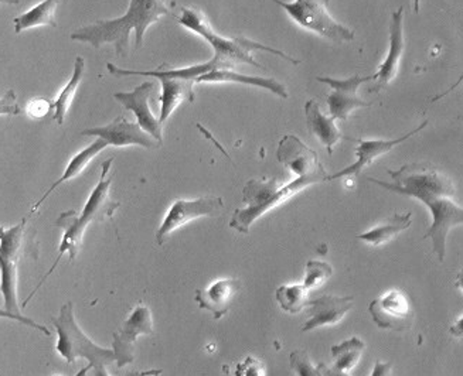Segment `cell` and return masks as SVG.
<instances>
[{
	"label": "cell",
	"instance_id": "cb8c5ba5",
	"mask_svg": "<svg viewBox=\"0 0 463 376\" xmlns=\"http://www.w3.org/2000/svg\"><path fill=\"white\" fill-rule=\"evenodd\" d=\"M412 212L408 214H397L387 222V224L379 225L367 230L364 234L357 235V240L363 242L370 243L373 247H380L384 243L390 242L392 238L404 232L405 230L411 227Z\"/></svg>",
	"mask_w": 463,
	"mask_h": 376
},
{
	"label": "cell",
	"instance_id": "4316f807",
	"mask_svg": "<svg viewBox=\"0 0 463 376\" xmlns=\"http://www.w3.org/2000/svg\"><path fill=\"white\" fill-rule=\"evenodd\" d=\"M364 348V343L359 337H352L343 341L340 344L333 345L330 348V352L335 360V368L349 373L350 371L356 368L357 363L362 360Z\"/></svg>",
	"mask_w": 463,
	"mask_h": 376
},
{
	"label": "cell",
	"instance_id": "d590c367",
	"mask_svg": "<svg viewBox=\"0 0 463 376\" xmlns=\"http://www.w3.org/2000/svg\"><path fill=\"white\" fill-rule=\"evenodd\" d=\"M317 368H319L320 373L323 376H350L349 373L336 370L335 367H327L326 363H319Z\"/></svg>",
	"mask_w": 463,
	"mask_h": 376
},
{
	"label": "cell",
	"instance_id": "5b68a950",
	"mask_svg": "<svg viewBox=\"0 0 463 376\" xmlns=\"http://www.w3.org/2000/svg\"><path fill=\"white\" fill-rule=\"evenodd\" d=\"M317 183H322V180L317 177H299L285 187L278 185L277 177L250 180L242 190V202L245 207L235 210L230 221V228L240 234H250L255 221Z\"/></svg>",
	"mask_w": 463,
	"mask_h": 376
},
{
	"label": "cell",
	"instance_id": "83f0119b",
	"mask_svg": "<svg viewBox=\"0 0 463 376\" xmlns=\"http://www.w3.org/2000/svg\"><path fill=\"white\" fill-rule=\"evenodd\" d=\"M275 298L282 310L289 315H298L307 306V290L302 285L279 286L275 292Z\"/></svg>",
	"mask_w": 463,
	"mask_h": 376
},
{
	"label": "cell",
	"instance_id": "30bf717a",
	"mask_svg": "<svg viewBox=\"0 0 463 376\" xmlns=\"http://www.w3.org/2000/svg\"><path fill=\"white\" fill-rule=\"evenodd\" d=\"M224 207L222 197H202L197 200H176L165 215L164 222L156 230V240L164 245L175 230H180L192 221L209 217Z\"/></svg>",
	"mask_w": 463,
	"mask_h": 376
},
{
	"label": "cell",
	"instance_id": "7a4b0ae2",
	"mask_svg": "<svg viewBox=\"0 0 463 376\" xmlns=\"http://www.w3.org/2000/svg\"><path fill=\"white\" fill-rule=\"evenodd\" d=\"M169 7L159 0H132L127 14L111 20H99L97 24L80 27L71 33L74 42H89L94 49L104 44H114L118 57H125L131 50V32L135 30V49L144 46L146 30L159 22L160 17L169 14Z\"/></svg>",
	"mask_w": 463,
	"mask_h": 376
},
{
	"label": "cell",
	"instance_id": "9a60e30c",
	"mask_svg": "<svg viewBox=\"0 0 463 376\" xmlns=\"http://www.w3.org/2000/svg\"><path fill=\"white\" fill-rule=\"evenodd\" d=\"M155 88H156L155 82L147 81L137 85L131 92H115L114 98L119 104L124 105L125 109L134 112L137 119V124L144 132L162 145L164 129L149 107V98L154 94Z\"/></svg>",
	"mask_w": 463,
	"mask_h": 376
},
{
	"label": "cell",
	"instance_id": "6da1fadb",
	"mask_svg": "<svg viewBox=\"0 0 463 376\" xmlns=\"http://www.w3.org/2000/svg\"><path fill=\"white\" fill-rule=\"evenodd\" d=\"M387 173L394 183L377 179H369V182L397 194L417 198L427 205L432 215V224L424 238L432 240V249L438 260L444 262L448 234L452 228L463 224L462 207L455 202V183L434 165L424 163H410L402 169L387 170Z\"/></svg>",
	"mask_w": 463,
	"mask_h": 376
},
{
	"label": "cell",
	"instance_id": "d6986e66",
	"mask_svg": "<svg viewBox=\"0 0 463 376\" xmlns=\"http://www.w3.org/2000/svg\"><path fill=\"white\" fill-rule=\"evenodd\" d=\"M241 290V283L239 279H220L212 283L204 289H197L194 300L203 310L212 313L214 320H220L229 313L235 296Z\"/></svg>",
	"mask_w": 463,
	"mask_h": 376
},
{
	"label": "cell",
	"instance_id": "4dcf8cb0",
	"mask_svg": "<svg viewBox=\"0 0 463 376\" xmlns=\"http://www.w3.org/2000/svg\"><path fill=\"white\" fill-rule=\"evenodd\" d=\"M234 376H267V370L261 361L247 357L235 367Z\"/></svg>",
	"mask_w": 463,
	"mask_h": 376
},
{
	"label": "cell",
	"instance_id": "d4e9b609",
	"mask_svg": "<svg viewBox=\"0 0 463 376\" xmlns=\"http://www.w3.org/2000/svg\"><path fill=\"white\" fill-rule=\"evenodd\" d=\"M57 4L59 2H56V0H46V2H42V4L34 6L33 9H30L29 12L22 14V16L16 17L14 20V33L20 34L24 30L40 26L56 27Z\"/></svg>",
	"mask_w": 463,
	"mask_h": 376
},
{
	"label": "cell",
	"instance_id": "484cf974",
	"mask_svg": "<svg viewBox=\"0 0 463 376\" xmlns=\"http://www.w3.org/2000/svg\"><path fill=\"white\" fill-rule=\"evenodd\" d=\"M84 75L85 60L82 57H77L71 79L67 82L64 89L60 92L56 101L52 102V108H54V117H52V119L56 120L57 124H64L67 112H69L70 107H71L72 101H74L75 94H77V89H79L80 84L84 80Z\"/></svg>",
	"mask_w": 463,
	"mask_h": 376
},
{
	"label": "cell",
	"instance_id": "9c48e42d",
	"mask_svg": "<svg viewBox=\"0 0 463 376\" xmlns=\"http://www.w3.org/2000/svg\"><path fill=\"white\" fill-rule=\"evenodd\" d=\"M154 334V317L150 308L137 305L119 330L115 331L112 351L118 367L124 368L135 361V344L141 335Z\"/></svg>",
	"mask_w": 463,
	"mask_h": 376
},
{
	"label": "cell",
	"instance_id": "ac0fdd59",
	"mask_svg": "<svg viewBox=\"0 0 463 376\" xmlns=\"http://www.w3.org/2000/svg\"><path fill=\"white\" fill-rule=\"evenodd\" d=\"M404 50V7L402 6L392 14V24H390L389 54L385 57L384 62L380 65L379 71L375 72L377 79H375L374 87L370 88V91L380 92L395 79Z\"/></svg>",
	"mask_w": 463,
	"mask_h": 376
},
{
	"label": "cell",
	"instance_id": "8d00e7d4",
	"mask_svg": "<svg viewBox=\"0 0 463 376\" xmlns=\"http://www.w3.org/2000/svg\"><path fill=\"white\" fill-rule=\"evenodd\" d=\"M162 370H149V371H132V372L125 373L124 376H159L162 375Z\"/></svg>",
	"mask_w": 463,
	"mask_h": 376
},
{
	"label": "cell",
	"instance_id": "8992f818",
	"mask_svg": "<svg viewBox=\"0 0 463 376\" xmlns=\"http://www.w3.org/2000/svg\"><path fill=\"white\" fill-rule=\"evenodd\" d=\"M27 253L39 255L34 232L27 228V218L14 227H0V292L5 298V310L14 315L20 313L17 283H19V262Z\"/></svg>",
	"mask_w": 463,
	"mask_h": 376
},
{
	"label": "cell",
	"instance_id": "5bb4252c",
	"mask_svg": "<svg viewBox=\"0 0 463 376\" xmlns=\"http://www.w3.org/2000/svg\"><path fill=\"white\" fill-rule=\"evenodd\" d=\"M81 135L105 140L108 146H141L145 149H156L162 146L154 137L144 132L139 125L129 122L125 117H117L111 124L105 127L82 130Z\"/></svg>",
	"mask_w": 463,
	"mask_h": 376
},
{
	"label": "cell",
	"instance_id": "f546056e",
	"mask_svg": "<svg viewBox=\"0 0 463 376\" xmlns=\"http://www.w3.org/2000/svg\"><path fill=\"white\" fill-rule=\"evenodd\" d=\"M290 368L298 376H323L319 368L315 367L307 351L298 350L290 353Z\"/></svg>",
	"mask_w": 463,
	"mask_h": 376
},
{
	"label": "cell",
	"instance_id": "603a6c76",
	"mask_svg": "<svg viewBox=\"0 0 463 376\" xmlns=\"http://www.w3.org/2000/svg\"><path fill=\"white\" fill-rule=\"evenodd\" d=\"M107 146L108 143L105 142V140L97 139L95 142H92L90 146H87L85 149H82L81 152L77 153V155L70 160L66 172L62 173L61 177H60V179L57 180V182L54 183L49 190H47L46 194L43 195L39 202L33 205L30 214H34V212L39 210L40 205L46 202L47 198L50 197V194H52L57 187H60L62 183L70 182V180L79 177V175L81 174L82 170L91 163V160L94 159L95 156H99V153H101Z\"/></svg>",
	"mask_w": 463,
	"mask_h": 376
},
{
	"label": "cell",
	"instance_id": "3957f363",
	"mask_svg": "<svg viewBox=\"0 0 463 376\" xmlns=\"http://www.w3.org/2000/svg\"><path fill=\"white\" fill-rule=\"evenodd\" d=\"M114 159L107 160L104 162L101 167V179H99V184L95 185L92 190L91 195H90L89 202H85L84 210L81 212H61L57 218L56 227L62 230L61 243L59 248V257L52 263V267L50 268L49 272L44 275L36 289L30 293L29 297L24 302V307L29 305L30 300L36 295L37 290L44 285L47 279H49L52 273L57 269L60 265V260L62 259L64 255H69L70 262L77 258L80 249L82 247V237H84L85 230L92 222H102L107 218H111L115 214L118 208L121 207V204L118 202H114L109 197V188H111L112 177L111 165Z\"/></svg>",
	"mask_w": 463,
	"mask_h": 376
},
{
	"label": "cell",
	"instance_id": "1f68e13d",
	"mask_svg": "<svg viewBox=\"0 0 463 376\" xmlns=\"http://www.w3.org/2000/svg\"><path fill=\"white\" fill-rule=\"evenodd\" d=\"M20 114V107L17 104V95L14 89L7 91L0 98V117H16Z\"/></svg>",
	"mask_w": 463,
	"mask_h": 376
},
{
	"label": "cell",
	"instance_id": "8fae6325",
	"mask_svg": "<svg viewBox=\"0 0 463 376\" xmlns=\"http://www.w3.org/2000/svg\"><path fill=\"white\" fill-rule=\"evenodd\" d=\"M373 322L383 330L405 331L411 328L415 312L410 298L402 290L392 289L374 298L369 306Z\"/></svg>",
	"mask_w": 463,
	"mask_h": 376
},
{
	"label": "cell",
	"instance_id": "e575fe53",
	"mask_svg": "<svg viewBox=\"0 0 463 376\" xmlns=\"http://www.w3.org/2000/svg\"><path fill=\"white\" fill-rule=\"evenodd\" d=\"M370 376H394L392 363L377 361V362L374 363V368H373V372Z\"/></svg>",
	"mask_w": 463,
	"mask_h": 376
},
{
	"label": "cell",
	"instance_id": "2e32d148",
	"mask_svg": "<svg viewBox=\"0 0 463 376\" xmlns=\"http://www.w3.org/2000/svg\"><path fill=\"white\" fill-rule=\"evenodd\" d=\"M354 298L339 297V296L323 295L307 302V320L302 331L317 330V328L335 325L342 322L345 315L352 310Z\"/></svg>",
	"mask_w": 463,
	"mask_h": 376
},
{
	"label": "cell",
	"instance_id": "d6a6232c",
	"mask_svg": "<svg viewBox=\"0 0 463 376\" xmlns=\"http://www.w3.org/2000/svg\"><path fill=\"white\" fill-rule=\"evenodd\" d=\"M52 109H54V108H52V102L47 101L44 98H36V99L27 104L26 112L27 115H29L30 118H33V119H42V118L49 115Z\"/></svg>",
	"mask_w": 463,
	"mask_h": 376
},
{
	"label": "cell",
	"instance_id": "e0dca14e",
	"mask_svg": "<svg viewBox=\"0 0 463 376\" xmlns=\"http://www.w3.org/2000/svg\"><path fill=\"white\" fill-rule=\"evenodd\" d=\"M428 125V120L422 122L420 127H415L411 132H408L407 135H404L402 137H398V139L392 140H382V139H349L352 142L359 143V147L356 149V156L357 162L353 163L352 165L346 167V169H343L342 172L335 173V174L327 175L326 182H332V180L342 179V177H347V175H356L362 172L364 167L372 164L375 159H379L383 155H387V153L392 152L395 146H398L400 143L405 142V140L410 139V137L417 135L418 132H421L425 127Z\"/></svg>",
	"mask_w": 463,
	"mask_h": 376
},
{
	"label": "cell",
	"instance_id": "f1b7e54d",
	"mask_svg": "<svg viewBox=\"0 0 463 376\" xmlns=\"http://www.w3.org/2000/svg\"><path fill=\"white\" fill-rule=\"evenodd\" d=\"M332 273L333 268L330 267L329 263L323 262V260H309L307 263V276H305L302 286L307 292L317 289L329 280Z\"/></svg>",
	"mask_w": 463,
	"mask_h": 376
},
{
	"label": "cell",
	"instance_id": "ba28073f",
	"mask_svg": "<svg viewBox=\"0 0 463 376\" xmlns=\"http://www.w3.org/2000/svg\"><path fill=\"white\" fill-rule=\"evenodd\" d=\"M287 10L290 19L304 29L315 32L323 39L333 42H347L354 40V32L343 26L330 16L326 10V2L317 0H295V2H278Z\"/></svg>",
	"mask_w": 463,
	"mask_h": 376
},
{
	"label": "cell",
	"instance_id": "7402d4cb",
	"mask_svg": "<svg viewBox=\"0 0 463 376\" xmlns=\"http://www.w3.org/2000/svg\"><path fill=\"white\" fill-rule=\"evenodd\" d=\"M196 82H235V84L251 85V87L264 88L267 91L287 99L289 97L287 87L282 82L265 77H251V75L240 74L232 70H215L209 74L202 75Z\"/></svg>",
	"mask_w": 463,
	"mask_h": 376
},
{
	"label": "cell",
	"instance_id": "277c9868",
	"mask_svg": "<svg viewBox=\"0 0 463 376\" xmlns=\"http://www.w3.org/2000/svg\"><path fill=\"white\" fill-rule=\"evenodd\" d=\"M177 22H179L180 26L196 33L209 42L214 50L213 61L219 65V70H232L235 65L239 64H251L254 67H261L252 57L254 52H272V54L279 55L282 59L288 60L292 64H300V60H294L290 55L285 54L279 50L264 46L261 42H252L247 37L240 36L234 37V39H227V37L220 36L213 30L206 14L196 7H182V14H180Z\"/></svg>",
	"mask_w": 463,
	"mask_h": 376
},
{
	"label": "cell",
	"instance_id": "52a82bcc",
	"mask_svg": "<svg viewBox=\"0 0 463 376\" xmlns=\"http://www.w3.org/2000/svg\"><path fill=\"white\" fill-rule=\"evenodd\" d=\"M52 323L59 335L56 351L60 353V357L64 358L69 365L80 358L89 361V367L84 368L77 376H84L94 368L107 367V363L115 361L112 348L109 350V348L99 347L81 330L75 320L74 305L71 302L66 303L60 308L59 315L52 317Z\"/></svg>",
	"mask_w": 463,
	"mask_h": 376
},
{
	"label": "cell",
	"instance_id": "836d02e7",
	"mask_svg": "<svg viewBox=\"0 0 463 376\" xmlns=\"http://www.w3.org/2000/svg\"><path fill=\"white\" fill-rule=\"evenodd\" d=\"M0 318H9V320H14V322L22 323V324L27 325V327H32L34 328V330L40 331V333L47 335V337L52 335L49 328L44 327V325L39 324V323L34 322L32 318L24 317V315H12V313L6 312L5 308H0Z\"/></svg>",
	"mask_w": 463,
	"mask_h": 376
},
{
	"label": "cell",
	"instance_id": "f35d334b",
	"mask_svg": "<svg viewBox=\"0 0 463 376\" xmlns=\"http://www.w3.org/2000/svg\"><path fill=\"white\" fill-rule=\"evenodd\" d=\"M54 376H62V375H54Z\"/></svg>",
	"mask_w": 463,
	"mask_h": 376
},
{
	"label": "cell",
	"instance_id": "ffe728a7",
	"mask_svg": "<svg viewBox=\"0 0 463 376\" xmlns=\"http://www.w3.org/2000/svg\"><path fill=\"white\" fill-rule=\"evenodd\" d=\"M305 115H307V125L310 134L326 147L332 156L333 149L342 139V132L337 129L335 120L323 114L319 102L315 99H310L305 104Z\"/></svg>",
	"mask_w": 463,
	"mask_h": 376
},
{
	"label": "cell",
	"instance_id": "7c38bea8",
	"mask_svg": "<svg viewBox=\"0 0 463 376\" xmlns=\"http://www.w3.org/2000/svg\"><path fill=\"white\" fill-rule=\"evenodd\" d=\"M278 162L299 177H317L326 182L327 172L319 162V156L314 149L307 146L299 137L287 135L278 145Z\"/></svg>",
	"mask_w": 463,
	"mask_h": 376
},
{
	"label": "cell",
	"instance_id": "4fadbf2b",
	"mask_svg": "<svg viewBox=\"0 0 463 376\" xmlns=\"http://www.w3.org/2000/svg\"><path fill=\"white\" fill-rule=\"evenodd\" d=\"M377 75H353L350 79L336 80L330 77H317V81L325 82L333 88L332 94L327 97V105H329L330 118L333 120H346L353 110L359 108L372 107L370 102H364L357 95V89L363 82L375 81Z\"/></svg>",
	"mask_w": 463,
	"mask_h": 376
},
{
	"label": "cell",
	"instance_id": "74e56055",
	"mask_svg": "<svg viewBox=\"0 0 463 376\" xmlns=\"http://www.w3.org/2000/svg\"><path fill=\"white\" fill-rule=\"evenodd\" d=\"M94 376H111L107 371V367L94 368Z\"/></svg>",
	"mask_w": 463,
	"mask_h": 376
},
{
	"label": "cell",
	"instance_id": "44dd1931",
	"mask_svg": "<svg viewBox=\"0 0 463 376\" xmlns=\"http://www.w3.org/2000/svg\"><path fill=\"white\" fill-rule=\"evenodd\" d=\"M162 95H160V125H164L175 109L184 101H194L193 87L196 82L180 79H160Z\"/></svg>",
	"mask_w": 463,
	"mask_h": 376
}]
</instances>
